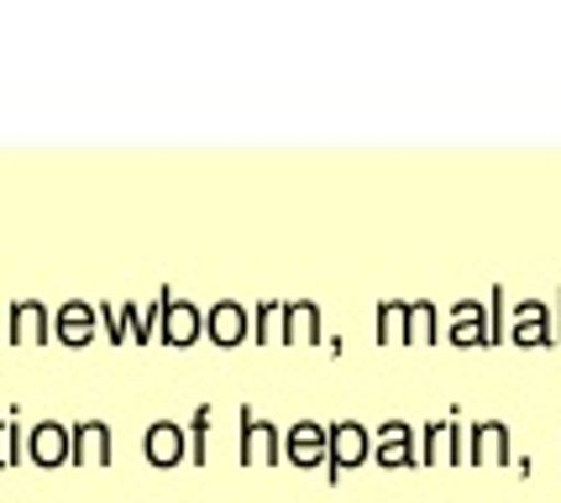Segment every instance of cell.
Wrapping results in <instances>:
<instances>
[{
    "label": "cell",
    "instance_id": "obj_6",
    "mask_svg": "<svg viewBox=\"0 0 561 503\" xmlns=\"http://www.w3.org/2000/svg\"><path fill=\"white\" fill-rule=\"evenodd\" d=\"M22 456L32 467H69V425H58V420L32 425L22 441Z\"/></svg>",
    "mask_w": 561,
    "mask_h": 503
},
{
    "label": "cell",
    "instance_id": "obj_3",
    "mask_svg": "<svg viewBox=\"0 0 561 503\" xmlns=\"http://www.w3.org/2000/svg\"><path fill=\"white\" fill-rule=\"evenodd\" d=\"M467 456L462 446V425L457 420H431L420 431V467H457Z\"/></svg>",
    "mask_w": 561,
    "mask_h": 503
},
{
    "label": "cell",
    "instance_id": "obj_4",
    "mask_svg": "<svg viewBox=\"0 0 561 503\" xmlns=\"http://www.w3.org/2000/svg\"><path fill=\"white\" fill-rule=\"evenodd\" d=\"M467 431H472V446H467L462 461H472V467H510L514 461L510 425H504V420H478V425H467Z\"/></svg>",
    "mask_w": 561,
    "mask_h": 503
},
{
    "label": "cell",
    "instance_id": "obj_10",
    "mask_svg": "<svg viewBox=\"0 0 561 503\" xmlns=\"http://www.w3.org/2000/svg\"><path fill=\"white\" fill-rule=\"evenodd\" d=\"M510 341L514 346H557V320L540 299H525L510 320Z\"/></svg>",
    "mask_w": 561,
    "mask_h": 503
},
{
    "label": "cell",
    "instance_id": "obj_9",
    "mask_svg": "<svg viewBox=\"0 0 561 503\" xmlns=\"http://www.w3.org/2000/svg\"><path fill=\"white\" fill-rule=\"evenodd\" d=\"M69 461L73 467H111V425L105 420L69 425Z\"/></svg>",
    "mask_w": 561,
    "mask_h": 503
},
{
    "label": "cell",
    "instance_id": "obj_21",
    "mask_svg": "<svg viewBox=\"0 0 561 503\" xmlns=\"http://www.w3.org/2000/svg\"><path fill=\"white\" fill-rule=\"evenodd\" d=\"M22 425L11 420V414H0V467H16L22 461Z\"/></svg>",
    "mask_w": 561,
    "mask_h": 503
},
{
    "label": "cell",
    "instance_id": "obj_11",
    "mask_svg": "<svg viewBox=\"0 0 561 503\" xmlns=\"http://www.w3.org/2000/svg\"><path fill=\"white\" fill-rule=\"evenodd\" d=\"M95 331H100V315L84 299H69V305H58V315H53V341H64V346H90Z\"/></svg>",
    "mask_w": 561,
    "mask_h": 503
},
{
    "label": "cell",
    "instance_id": "obj_22",
    "mask_svg": "<svg viewBox=\"0 0 561 503\" xmlns=\"http://www.w3.org/2000/svg\"><path fill=\"white\" fill-rule=\"evenodd\" d=\"M100 325H105V335H111V341H131V335H126V320H122V305H100Z\"/></svg>",
    "mask_w": 561,
    "mask_h": 503
},
{
    "label": "cell",
    "instance_id": "obj_8",
    "mask_svg": "<svg viewBox=\"0 0 561 503\" xmlns=\"http://www.w3.org/2000/svg\"><path fill=\"white\" fill-rule=\"evenodd\" d=\"M199 331H205V315L190 305V299H173L163 294V315H158V335L169 341V346H195Z\"/></svg>",
    "mask_w": 561,
    "mask_h": 503
},
{
    "label": "cell",
    "instance_id": "obj_23",
    "mask_svg": "<svg viewBox=\"0 0 561 503\" xmlns=\"http://www.w3.org/2000/svg\"><path fill=\"white\" fill-rule=\"evenodd\" d=\"M557 346H561V310H557Z\"/></svg>",
    "mask_w": 561,
    "mask_h": 503
},
{
    "label": "cell",
    "instance_id": "obj_16",
    "mask_svg": "<svg viewBox=\"0 0 561 503\" xmlns=\"http://www.w3.org/2000/svg\"><path fill=\"white\" fill-rule=\"evenodd\" d=\"M278 341H289V346H316L320 341V310L310 299L284 305V335H278Z\"/></svg>",
    "mask_w": 561,
    "mask_h": 503
},
{
    "label": "cell",
    "instance_id": "obj_5",
    "mask_svg": "<svg viewBox=\"0 0 561 503\" xmlns=\"http://www.w3.org/2000/svg\"><path fill=\"white\" fill-rule=\"evenodd\" d=\"M284 456V435L278 425L257 420L252 409H242V467H273Z\"/></svg>",
    "mask_w": 561,
    "mask_h": 503
},
{
    "label": "cell",
    "instance_id": "obj_19",
    "mask_svg": "<svg viewBox=\"0 0 561 503\" xmlns=\"http://www.w3.org/2000/svg\"><path fill=\"white\" fill-rule=\"evenodd\" d=\"M284 335V299H263L257 310H252V341H278Z\"/></svg>",
    "mask_w": 561,
    "mask_h": 503
},
{
    "label": "cell",
    "instance_id": "obj_1",
    "mask_svg": "<svg viewBox=\"0 0 561 503\" xmlns=\"http://www.w3.org/2000/svg\"><path fill=\"white\" fill-rule=\"evenodd\" d=\"M367 451H373V435H367V425H357V420L331 425V431H325V472H331V482L346 478L352 467H363Z\"/></svg>",
    "mask_w": 561,
    "mask_h": 503
},
{
    "label": "cell",
    "instance_id": "obj_15",
    "mask_svg": "<svg viewBox=\"0 0 561 503\" xmlns=\"http://www.w3.org/2000/svg\"><path fill=\"white\" fill-rule=\"evenodd\" d=\"M53 335V315L37 305V299H16L11 305V341L16 346H37Z\"/></svg>",
    "mask_w": 561,
    "mask_h": 503
},
{
    "label": "cell",
    "instance_id": "obj_14",
    "mask_svg": "<svg viewBox=\"0 0 561 503\" xmlns=\"http://www.w3.org/2000/svg\"><path fill=\"white\" fill-rule=\"evenodd\" d=\"M284 456H289L294 467H325V425H316V420L289 425V435H284Z\"/></svg>",
    "mask_w": 561,
    "mask_h": 503
},
{
    "label": "cell",
    "instance_id": "obj_13",
    "mask_svg": "<svg viewBox=\"0 0 561 503\" xmlns=\"http://www.w3.org/2000/svg\"><path fill=\"white\" fill-rule=\"evenodd\" d=\"M451 346H462V352L489 346V305H483V299L451 305Z\"/></svg>",
    "mask_w": 561,
    "mask_h": 503
},
{
    "label": "cell",
    "instance_id": "obj_2",
    "mask_svg": "<svg viewBox=\"0 0 561 503\" xmlns=\"http://www.w3.org/2000/svg\"><path fill=\"white\" fill-rule=\"evenodd\" d=\"M367 456H373L378 467H389V472H399V467H420V441L404 420H383L378 435H373V451Z\"/></svg>",
    "mask_w": 561,
    "mask_h": 503
},
{
    "label": "cell",
    "instance_id": "obj_12",
    "mask_svg": "<svg viewBox=\"0 0 561 503\" xmlns=\"http://www.w3.org/2000/svg\"><path fill=\"white\" fill-rule=\"evenodd\" d=\"M142 456L152 467H179L184 456H190V441H184V425H173V420H158V425H147L142 435Z\"/></svg>",
    "mask_w": 561,
    "mask_h": 503
},
{
    "label": "cell",
    "instance_id": "obj_17",
    "mask_svg": "<svg viewBox=\"0 0 561 503\" xmlns=\"http://www.w3.org/2000/svg\"><path fill=\"white\" fill-rule=\"evenodd\" d=\"M404 341H415V346H431V341H440V310L431 305V299H410Z\"/></svg>",
    "mask_w": 561,
    "mask_h": 503
},
{
    "label": "cell",
    "instance_id": "obj_20",
    "mask_svg": "<svg viewBox=\"0 0 561 503\" xmlns=\"http://www.w3.org/2000/svg\"><path fill=\"white\" fill-rule=\"evenodd\" d=\"M404 320H410V299L378 305V341H383V346H399V341H404Z\"/></svg>",
    "mask_w": 561,
    "mask_h": 503
},
{
    "label": "cell",
    "instance_id": "obj_7",
    "mask_svg": "<svg viewBox=\"0 0 561 503\" xmlns=\"http://www.w3.org/2000/svg\"><path fill=\"white\" fill-rule=\"evenodd\" d=\"M205 335L216 341V346H242L247 335H252V310L247 305H237V299H220V305H210L205 310Z\"/></svg>",
    "mask_w": 561,
    "mask_h": 503
},
{
    "label": "cell",
    "instance_id": "obj_18",
    "mask_svg": "<svg viewBox=\"0 0 561 503\" xmlns=\"http://www.w3.org/2000/svg\"><path fill=\"white\" fill-rule=\"evenodd\" d=\"M184 441H190V461H195V467H205V461H210V404H199L195 414H190Z\"/></svg>",
    "mask_w": 561,
    "mask_h": 503
}]
</instances>
